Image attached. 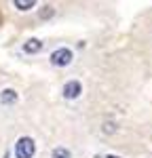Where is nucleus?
Listing matches in <instances>:
<instances>
[{"mask_svg":"<svg viewBox=\"0 0 152 158\" xmlns=\"http://www.w3.org/2000/svg\"><path fill=\"white\" fill-rule=\"evenodd\" d=\"M36 152V143L32 137H19L15 143V158H32Z\"/></svg>","mask_w":152,"mask_h":158,"instance_id":"nucleus-1","label":"nucleus"},{"mask_svg":"<svg viewBox=\"0 0 152 158\" xmlns=\"http://www.w3.org/2000/svg\"><path fill=\"white\" fill-rule=\"evenodd\" d=\"M51 63L57 68H65L72 63V51L70 49H57L51 53Z\"/></svg>","mask_w":152,"mask_h":158,"instance_id":"nucleus-2","label":"nucleus"},{"mask_svg":"<svg viewBox=\"0 0 152 158\" xmlns=\"http://www.w3.org/2000/svg\"><path fill=\"white\" fill-rule=\"evenodd\" d=\"M80 93H82V86H80L78 80L65 82V86H63V97H65V99H76Z\"/></svg>","mask_w":152,"mask_h":158,"instance_id":"nucleus-3","label":"nucleus"},{"mask_svg":"<svg viewBox=\"0 0 152 158\" xmlns=\"http://www.w3.org/2000/svg\"><path fill=\"white\" fill-rule=\"evenodd\" d=\"M0 101H2V103H15V101H17V93H15L13 89H4L2 95H0Z\"/></svg>","mask_w":152,"mask_h":158,"instance_id":"nucleus-4","label":"nucleus"},{"mask_svg":"<svg viewBox=\"0 0 152 158\" xmlns=\"http://www.w3.org/2000/svg\"><path fill=\"white\" fill-rule=\"evenodd\" d=\"M40 49H42V42H40V40H36V38L27 40V42H25V47H23L25 53H38Z\"/></svg>","mask_w":152,"mask_h":158,"instance_id":"nucleus-5","label":"nucleus"},{"mask_svg":"<svg viewBox=\"0 0 152 158\" xmlns=\"http://www.w3.org/2000/svg\"><path fill=\"white\" fill-rule=\"evenodd\" d=\"M15 6L21 9V11H27V9L34 6V0H15Z\"/></svg>","mask_w":152,"mask_h":158,"instance_id":"nucleus-6","label":"nucleus"},{"mask_svg":"<svg viewBox=\"0 0 152 158\" xmlns=\"http://www.w3.org/2000/svg\"><path fill=\"white\" fill-rule=\"evenodd\" d=\"M53 158H70V152H68L65 148H57V150L53 152Z\"/></svg>","mask_w":152,"mask_h":158,"instance_id":"nucleus-7","label":"nucleus"},{"mask_svg":"<svg viewBox=\"0 0 152 158\" xmlns=\"http://www.w3.org/2000/svg\"><path fill=\"white\" fill-rule=\"evenodd\" d=\"M40 17H42V19H47V17H53V6H49V4H47V6H42V11H40Z\"/></svg>","mask_w":152,"mask_h":158,"instance_id":"nucleus-8","label":"nucleus"},{"mask_svg":"<svg viewBox=\"0 0 152 158\" xmlns=\"http://www.w3.org/2000/svg\"><path fill=\"white\" fill-rule=\"evenodd\" d=\"M106 158H120V156H114V154H110V156H106Z\"/></svg>","mask_w":152,"mask_h":158,"instance_id":"nucleus-9","label":"nucleus"}]
</instances>
